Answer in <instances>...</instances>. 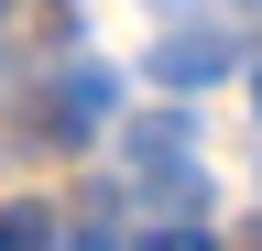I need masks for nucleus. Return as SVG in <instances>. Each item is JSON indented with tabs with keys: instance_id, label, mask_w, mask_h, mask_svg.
Here are the masks:
<instances>
[{
	"instance_id": "nucleus-1",
	"label": "nucleus",
	"mask_w": 262,
	"mask_h": 251,
	"mask_svg": "<svg viewBox=\"0 0 262 251\" xmlns=\"http://www.w3.org/2000/svg\"><path fill=\"white\" fill-rule=\"evenodd\" d=\"M110 99H120V77H110V66H66V77L44 87V99L22 109V131L44 142V153H77V142L98 131V120H110Z\"/></svg>"
},
{
	"instance_id": "nucleus-2",
	"label": "nucleus",
	"mask_w": 262,
	"mask_h": 251,
	"mask_svg": "<svg viewBox=\"0 0 262 251\" xmlns=\"http://www.w3.org/2000/svg\"><path fill=\"white\" fill-rule=\"evenodd\" d=\"M229 66H241V44H229L219 22H196V33H164V44H153V77H164V87H208V77H229Z\"/></svg>"
},
{
	"instance_id": "nucleus-3",
	"label": "nucleus",
	"mask_w": 262,
	"mask_h": 251,
	"mask_svg": "<svg viewBox=\"0 0 262 251\" xmlns=\"http://www.w3.org/2000/svg\"><path fill=\"white\" fill-rule=\"evenodd\" d=\"M131 251H219L208 230H153V240H131Z\"/></svg>"
},
{
	"instance_id": "nucleus-4",
	"label": "nucleus",
	"mask_w": 262,
	"mask_h": 251,
	"mask_svg": "<svg viewBox=\"0 0 262 251\" xmlns=\"http://www.w3.org/2000/svg\"><path fill=\"white\" fill-rule=\"evenodd\" d=\"M251 99H262V66H251Z\"/></svg>"
},
{
	"instance_id": "nucleus-5",
	"label": "nucleus",
	"mask_w": 262,
	"mask_h": 251,
	"mask_svg": "<svg viewBox=\"0 0 262 251\" xmlns=\"http://www.w3.org/2000/svg\"><path fill=\"white\" fill-rule=\"evenodd\" d=\"M0 22H11V0H0Z\"/></svg>"
}]
</instances>
